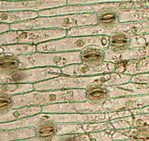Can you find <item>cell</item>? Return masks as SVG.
Here are the masks:
<instances>
[{
    "label": "cell",
    "mask_w": 149,
    "mask_h": 141,
    "mask_svg": "<svg viewBox=\"0 0 149 141\" xmlns=\"http://www.w3.org/2000/svg\"><path fill=\"white\" fill-rule=\"evenodd\" d=\"M132 76L113 72L94 77H70L60 75L55 78L33 84L34 90H58L85 89L94 82H99L104 85L116 86L126 84L131 80Z\"/></svg>",
    "instance_id": "cell-1"
},
{
    "label": "cell",
    "mask_w": 149,
    "mask_h": 141,
    "mask_svg": "<svg viewBox=\"0 0 149 141\" xmlns=\"http://www.w3.org/2000/svg\"><path fill=\"white\" fill-rule=\"evenodd\" d=\"M97 24L96 13L73 15L39 16L34 19L10 24V30L59 29L68 30L74 27Z\"/></svg>",
    "instance_id": "cell-2"
},
{
    "label": "cell",
    "mask_w": 149,
    "mask_h": 141,
    "mask_svg": "<svg viewBox=\"0 0 149 141\" xmlns=\"http://www.w3.org/2000/svg\"><path fill=\"white\" fill-rule=\"evenodd\" d=\"M13 109L31 106H46L67 102L86 101L85 89L58 90H33L24 94L13 95Z\"/></svg>",
    "instance_id": "cell-3"
},
{
    "label": "cell",
    "mask_w": 149,
    "mask_h": 141,
    "mask_svg": "<svg viewBox=\"0 0 149 141\" xmlns=\"http://www.w3.org/2000/svg\"><path fill=\"white\" fill-rule=\"evenodd\" d=\"M109 35H95L85 37H68L53 40L37 44L39 52H69L81 51L87 46H97L103 50L108 47Z\"/></svg>",
    "instance_id": "cell-4"
},
{
    "label": "cell",
    "mask_w": 149,
    "mask_h": 141,
    "mask_svg": "<svg viewBox=\"0 0 149 141\" xmlns=\"http://www.w3.org/2000/svg\"><path fill=\"white\" fill-rule=\"evenodd\" d=\"M67 36V30L59 29L10 30L0 34V46L11 44L36 45Z\"/></svg>",
    "instance_id": "cell-5"
},
{
    "label": "cell",
    "mask_w": 149,
    "mask_h": 141,
    "mask_svg": "<svg viewBox=\"0 0 149 141\" xmlns=\"http://www.w3.org/2000/svg\"><path fill=\"white\" fill-rule=\"evenodd\" d=\"M21 69L31 68H61L81 63L80 51L69 52H36L18 56Z\"/></svg>",
    "instance_id": "cell-6"
},
{
    "label": "cell",
    "mask_w": 149,
    "mask_h": 141,
    "mask_svg": "<svg viewBox=\"0 0 149 141\" xmlns=\"http://www.w3.org/2000/svg\"><path fill=\"white\" fill-rule=\"evenodd\" d=\"M61 75L60 68H31L20 69L10 76L0 74L1 84H34Z\"/></svg>",
    "instance_id": "cell-7"
},
{
    "label": "cell",
    "mask_w": 149,
    "mask_h": 141,
    "mask_svg": "<svg viewBox=\"0 0 149 141\" xmlns=\"http://www.w3.org/2000/svg\"><path fill=\"white\" fill-rule=\"evenodd\" d=\"M105 113L102 104H93L88 101L82 102H67L42 107V113L48 114H73V113Z\"/></svg>",
    "instance_id": "cell-8"
},
{
    "label": "cell",
    "mask_w": 149,
    "mask_h": 141,
    "mask_svg": "<svg viewBox=\"0 0 149 141\" xmlns=\"http://www.w3.org/2000/svg\"><path fill=\"white\" fill-rule=\"evenodd\" d=\"M149 106V94L109 99L102 104L105 113L142 109Z\"/></svg>",
    "instance_id": "cell-9"
},
{
    "label": "cell",
    "mask_w": 149,
    "mask_h": 141,
    "mask_svg": "<svg viewBox=\"0 0 149 141\" xmlns=\"http://www.w3.org/2000/svg\"><path fill=\"white\" fill-rule=\"evenodd\" d=\"M115 64L104 62L98 67H92L84 63H76L61 68V75L70 77H94L114 72Z\"/></svg>",
    "instance_id": "cell-10"
},
{
    "label": "cell",
    "mask_w": 149,
    "mask_h": 141,
    "mask_svg": "<svg viewBox=\"0 0 149 141\" xmlns=\"http://www.w3.org/2000/svg\"><path fill=\"white\" fill-rule=\"evenodd\" d=\"M58 135L87 134L91 132L113 129L109 121L98 123H58Z\"/></svg>",
    "instance_id": "cell-11"
},
{
    "label": "cell",
    "mask_w": 149,
    "mask_h": 141,
    "mask_svg": "<svg viewBox=\"0 0 149 141\" xmlns=\"http://www.w3.org/2000/svg\"><path fill=\"white\" fill-rule=\"evenodd\" d=\"M53 3L51 0H0V12L4 11H38L50 9Z\"/></svg>",
    "instance_id": "cell-12"
},
{
    "label": "cell",
    "mask_w": 149,
    "mask_h": 141,
    "mask_svg": "<svg viewBox=\"0 0 149 141\" xmlns=\"http://www.w3.org/2000/svg\"><path fill=\"white\" fill-rule=\"evenodd\" d=\"M106 3L88 4V5H67L52 9L38 11L39 16H54L73 15V14L90 13H97L100 8L104 7Z\"/></svg>",
    "instance_id": "cell-13"
},
{
    "label": "cell",
    "mask_w": 149,
    "mask_h": 141,
    "mask_svg": "<svg viewBox=\"0 0 149 141\" xmlns=\"http://www.w3.org/2000/svg\"><path fill=\"white\" fill-rule=\"evenodd\" d=\"M97 24L111 33L120 24L119 11L113 7V2L106 3L96 13Z\"/></svg>",
    "instance_id": "cell-14"
},
{
    "label": "cell",
    "mask_w": 149,
    "mask_h": 141,
    "mask_svg": "<svg viewBox=\"0 0 149 141\" xmlns=\"http://www.w3.org/2000/svg\"><path fill=\"white\" fill-rule=\"evenodd\" d=\"M108 89L110 99L149 94V84L143 83L129 82L120 85L110 86Z\"/></svg>",
    "instance_id": "cell-15"
},
{
    "label": "cell",
    "mask_w": 149,
    "mask_h": 141,
    "mask_svg": "<svg viewBox=\"0 0 149 141\" xmlns=\"http://www.w3.org/2000/svg\"><path fill=\"white\" fill-rule=\"evenodd\" d=\"M114 72L131 76L149 73V57L140 60L122 61L115 64Z\"/></svg>",
    "instance_id": "cell-16"
},
{
    "label": "cell",
    "mask_w": 149,
    "mask_h": 141,
    "mask_svg": "<svg viewBox=\"0 0 149 141\" xmlns=\"http://www.w3.org/2000/svg\"><path fill=\"white\" fill-rule=\"evenodd\" d=\"M130 47V35L123 30L116 29L109 35L107 49L115 54H122Z\"/></svg>",
    "instance_id": "cell-17"
},
{
    "label": "cell",
    "mask_w": 149,
    "mask_h": 141,
    "mask_svg": "<svg viewBox=\"0 0 149 141\" xmlns=\"http://www.w3.org/2000/svg\"><path fill=\"white\" fill-rule=\"evenodd\" d=\"M105 52L97 46L90 45L80 51V59L81 63L92 66L98 67L104 62Z\"/></svg>",
    "instance_id": "cell-18"
},
{
    "label": "cell",
    "mask_w": 149,
    "mask_h": 141,
    "mask_svg": "<svg viewBox=\"0 0 149 141\" xmlns=\"http://www.w3.org/2000/svg\"><path fill=\"white\" fill-rule=\"evenodd\" d=\"M86 101L93 104H102L110 99L108 87L99 82H94L85 88Z\"/></svg>",
    "instance_id": "cell-19"
},
{
    "label": "cell",
    "mask_w": 149,
    "mask_h": 141,
    "mask_svg": "<svg viewBox=\"0 0 149 141\" xmlns=\"http://www.w3.org/2000/svg\"><path fill=\"white\" fill-rule=\"evenodd\" d=\"M41 120L35 126V137L40 141H52L58 135L57 123L43 118L40 114Z\"/></svg>",
    "instance_id": "cell-20"
},
{
    "label": "cell",
    "mask_w": 149,
    "mask_h": 141,
    "mask_svg": "<svg viewBox=\"0 0 149 141\" xmlns=\"http://www.w3.org/2000/svg\"><path fill=\"white\" fill-rule=\"evenodd\" d=\"M40 113H42V107L40 106H31L13 109L7 114L0 116V123L14 121Z\"/></svg>",
    "instance_id": "cell-21"
},
{
    "label": "cell",
    "mask_w": 149,
    "mask_h": 141,
    "mask_svg": "<svg viewBox=\"0 0 149 141\" xmlns=\"http://www.w3.org/2000/svg\"><path fill=\"white\" fill-rule=\"evenodd\" d=\"M38 17L36 11H4L0 12V24H14L34 19Z\"/></svg>",
    "instance_id": "cell-22"
},
{
    "label": "cell",
    "mask_w": 149,
    "mask_h": 141,
    "mask_svg": "<svg viewBox=\"0 0 149 141\" xmlns=\"http://www.w3.org/2000/svg\"><path fill=\"white\" fill-rule=\"evenodd\" d=\"M21 69V63L18 56L11 53L0 54V74L10 76Z\"/></svg>",
    "instance_id": "cell-23"
},
{
    "label": "cell",
    "mask_w": 149,
    "mask_h": 141,
    "mask_svg": "<svg viewBox=\"0 0 149 141\" xmlns=\"http://www.w3.org/2000/svg\"><path fill=\"white\" fill-rule=\"evenodd\" d=\"M118 11L120 15V23L149 21L148 7L144 6L140 8H133Z\"/></svg>",
    "instance_id": "cell-24"
},
{
    "label": "cell",
    "mask_w": 149,
    "mask_h": 141,
    "mask_svg": "<svg viewBox=\"0 0 149 141\" xmlns=\"http://www.w3.org/2000/svg\"><path fill=\"white\" fill-rule=\"evenodd\" d=\"M110 35V32L104 30L98 24L74 27L67 30V36L68 37H85Z\"/></svg>",
    "instance_id": "cell-25"
},
{
    "label": "cell",
    "mask_w": 149,
    "mask_h": 141,
    "mask_svg": "<svg viewBox=\"0 0 149 141\" xmlns=\"http://www.w3.org/2000/svg\"><path fill=\"white\" fill-rule=\"evenodd\" d=\"M34 137H35V129L34 127L12 129V130H0V141H13L27 139Z\"/></svg>",
    "instance_id": "cell-26"
},
{
    "label": "cell",
    "mask_w": 149,
    "mask_h": 141,
    "mask_svg": "<svg viewBox=\"0 0 149 141\" xmlns=\"http://www.w3.org/2000/svg\"><path fill=\"white\" fill-rule=\"evenodd\" d=\"M116 29L126 32L130 36L149 34V21L120 23Z\"/></svg>",
    "instance_id": "cell-27"
},
{
    "label": "cell",
    "mask_w": 149,
    "mask_h": 141,
    "mask_svg": "<svg viewBox=\"0 0 149 141\" xmlns=\"http://www.w3.org/2000/svg\"><path fill=\"white\" fill-rule=\"evenodd\" d=\"M114 129L91 132L87 134L72 135L74 141H111Z\"/></svg>",
    "instance_id": "cell-28"
},
{
    "label": "cell",
    "mask_w": 149,
    "mask_h": 141,
    "mask_svg": "<svg viewBox=\"0 0 149 141\" xmlns=\"http://www.w3.org/2000/svg\"><path fill=\"white\" fill-rule=\"evenodd\" d=\"M37 51L36 45L31 44H11V45L0 46V54L2 53H11L15 55H26L32 54Z\"/></svg>",
    "instance_id": "cell-29"
},
{
    "label": "cell",
    "mask_w": 149,
    "mask_h": 141,
    "mask_svg": "<svg viewBox=\"0 0 149 141\" xmlns=\"http://www.w3.org/2000/svg\"><path fill=\"white\" fill-rule=\"evenodd\" d=\"M149 57V47L144 48H129L125 51L120 54V62L128 60H140ZM119 62V63H120Z\"/></svg>",
    "instance_id": "cell-30"
},
{
    "label": "cell",
    "mask_w": 149,
    "mask_h": 141,
    "mask_svg": "<svg viewBox=\"0 0 149 141\" xmlns=\"http://www.w3.org/2000/svg\"><path fill=\"white\" fill-rule=\"evenodd\" d=\"M34 90L33 84H1L0 92H6L11 95L24 94Z\"/></svg>",
    "instance_id": "cell-31"
},
{
    "label": "cell",
    "mask_w": 149,
    "mask_h": 141,
    "mask_svg": "<svg viewBox=\"0 0 149 141\" xmlns=\"http://www.w3.org/2000/svg\"><path fill=\"white\" fill-rule=\"evenodd\" d=\"M127 139L140 140L143 141H149V126L146 127L129 128L125 129Z\"/></svg>",
    "instance_id": "cell-32"
},
{
    "label": "cell",
    "mask_w": 149,
    "mask_h": 141,
    "mask_svg": "<svg viewBox=\"0 0 149 141\" xmlns=\"http://www.w3.org/2000/svg\"><path fill=\"white\" fill-rule=\"evenodd\" d=\"M13 110V95L6 92H0V116L7 114Z\"/></svg>",
    "instance_id": "cell-33"
},
{
    "label": "cell",
    "mask_w": 149,
    "mask_h": 141,
    "mask_svg": "<svg viewBox=\"0 0 149 141\" xmlns=\"http://www.w3.org/2000/svg\"><path fill=\"white\" fill-rule=\"evenodd\" d=\"M148 44L149 34L130 36V48H144V47H148Z\"/></svg>",
    "instance_id": "cell-34"
},
{
    "label": "cell",
    "mask_w": 149,
    "mask_h": 141,
    "mask_svg": "<svg viewBox=\"0 0 149 141\" xmlns=\"http://www.w3.org/2000/svg\"><path fill=\"white\" fill-rule=\"evenodd\" d=\"M132 116L118 118L109 121L113 129H124L132 128Z\"/></svg>",
    "instance_id": "cell-35"
},
{
    "label": "cell",
    "mask_w": 149,
    "mask_h": 141,
    "mask_svg": "<svg viewBox=\"0 0 149 141\" xmlns=\"http://www.w3.org/2000/svg\"><path fill=\"white\" fill-rule=\"evenodd\" d=\"M121 2H137V0H67V5H88Z\"/></svg>",
    "instance_id": "cell-36"
},
{
    "label": "cell",
    "mask_w": 149,
    "mask_h": 141,
    "mask_svg": "<svg viewBox=\"0 0 149 141\" xmlns=\"http://www.w3.org/2000/svg\"><path fill=\"white\" fill-rule=\"evenodd\" d=\"M136 121L138 127H146L149 126V114L143 113L136 116Z\"/></svg>",
    "instance_id": "cell-37"
},
{
    "label": "cell",
    "mask_w": 149,
    "mask_h": 141,
    "mask_svg": "<svg viewBox=\"0 0 149 141\" xmlns=\"http://www.w3.org/2000/svg\"><path fill=\"white\" fill-rule=\"evenodd\" d=\"M130 82L136 83L149 84V73H147V74H137V75L132 76Z\"/></svg>",
    "instance_id": "cell-38"
},
{
    "label": "cell",
    "mask_w": 149,
    "mask_h": 141,
    "mask_svg": "<svg viewBox=\"0 0 149 141\" xmlns=\"http://www.w3.org/2000/svg\"><path fill=\"white\" fill-rule=\"evenodd\" d=\"M52 141H74L72 135H57Z\"/></svg>",
    "instance_id": "cell-39"
},
{
    "label": "cell",
    "mask_w": 149,
    "mask_h": 141,
    "mask_svg": "<svg viewBox=\"0 0 149 141\" xmlns=\"http://www.w3.org/2000/svg\"><path fill=\"white\" fill-rule=\"evenodd\" d=\"M10 30V24H0V34Z\"/></svg>",
    "instance_id": "cell-40"
},
{
    "label": "cell",
    "mask_w": 149,
    "mask_h": 141,
    "mask_svg": "<svg viewBox=\"0 0 149 141\" xmlns=\"http://www.w3.org/2000/svg\"><path fill=\"white\" fill-rule=\"evenodd\" d=\"M13 141H40L39 140H37V138L34 137L31 138H27V139H21V140H13Z\"/></svg>",
    "instance_id": "cell-41"
},
{
    "label": "cell",
    "mask_w": 149,
    "mask_h": 141,
    "mask_svg": "<svg viewBox=\"0 0 149 141\" xmlns=\"http://www.w3.org/2000/svg\"><path fill=\"white\" fill-rule=\"evenodd\" d=\"M141 112H142V114H143V113L149 114V106L144 107V108H142L141 109Z\"/></svg>",
    "instance_id": "cell-42"
},
{
    "label": "cell",
    "mask_w": 149,
    "mask_h": 141,
    "mask_svg": "<svg viewBox=\"0 0 149 141\" xmlns=\"http://www.w3.org/2000/svg\"><path fill=\"white\" fill-rule=\"evenodd\" d=\"M137 2H149V0H137Z\"/></svg>",
    "instance_id": "cell-43"
},
{
    "label": "cell",
    "mask_w": 149,
    "mask_h": 141,
    "mask_svg": "<svg viewBox=\"0 0 149 141\" xmlns=\"http://www.w3.org/2000/svg\"><path fill=\"white\" fill-rule=\"evenodd\" d=\"M111 141H118V140H111ZM123 141H133L132 140H123Z\"/></svg>",
    "instance_id": "cell-44"
},
{
    "label": "cell",
    "mask_w": 149,
    "mask_h": 141,
    "mask_svg": "<svg viewBox=\"0 0 149 141\" xmlns=\"http://www.w3.org/2000/svg\"><path fill=\"white\" fill-rule=\"evenodd\" d=\"M8 1H21V0H8Z\"/></svg>",
    "instance_id": "cell-45"
},
{
    "label": "cell",
    "mask_w": 149,
    "mask_h": 141,
    "mask_svg": "<svg viewBox=\"0 0 149 141\" xmlns=\"http://www.w3.org/2000/svg\"><path fill=\"white\" fill-rule=\"evenodd\" d=\"M148 47H149V44H148Z\"/></svg>",
    "instance_id": "cell-46"
}]
</instances>
